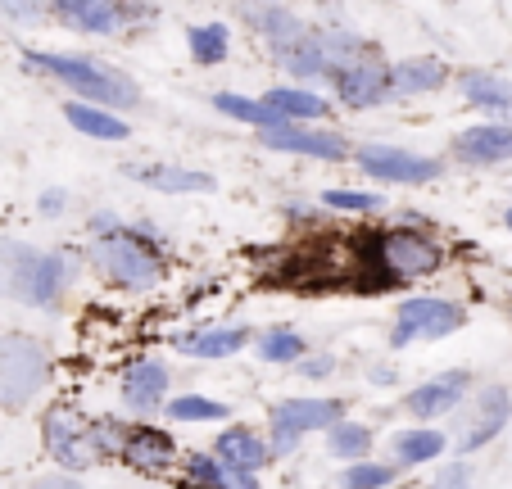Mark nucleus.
<instances>
[{
  "label": "nucleus",
  "mask_w": 512,
  "mask_h": 489,
  "mask_svg": "<svg viewBox=\"0 0 512 489\" xmlns=\"http://www.w3.org/2000/svg\"><path fill=\"white\" fill-rule=\"evenodd\" d=\"M345 422V403L340 399H281L272 403L268 431H272V453H290L309 431H331Z\"/></svg>",
  "instance_id": "obj_6"
},
{
  "label": "nucleus",
  "mask_w": 512,
  "mask_h": 489,
  "mask_svg": "<svg viewBox=\"0 0 512 489\" xmlns=\"http://www.w3.org/2000/svg\"><path fill=\"white\" fill-rule=\"evenodd\" d=\"M32 489H87V485H78L73 476H41Z\"/></svg>",
  "instance_id": "obj_39"
},
{
  "label": "nucleus",
  "mask_w": 512,
  "mask_h": 489,
  "mask_svg": "<svg viewBox=\"0 0 512 489\" xmlns=\"http://www.w3.org/2000/svg\"><path fill=\"white\" fill-rule=\"evenodd\" d=\"M46 381V349L28 336H0V403L23 408Z\"/></svg>",
  "instance_id": "obj_7"
},
{
  "label": "nucleus",
  "mask_w": 512,
  "mask_h": 489,
  "mask_svg": "<svg viewBox=\"0 0 512 489\" xmlns=\"http://www.w3.org/2000/svg\"><path fill=\"white\" fill-rule=\"evenodd\" d=\"M322 204H327V209H345V213H377L381 195H372V191H327Z\"/></svg>",
  "instance_id": "obj_34"
},
{
  "label": "nucleus",
  "mask_w": 512,
  "mask_h": 489,
  "mask_svg": "<svg viewBox=\"0 0 512 489\" xmlns=\"http://www.w3.org/2000/svg\"><path fill=\"white\" fill-rule=\"evenodd\" d=\"M445 64L431 55H417V59H399L390 64V82H395V96H426V91L445 87Z\"/></svg>",
  "instance_id": "obj_24"
},
{
  "label": "nucleus",
  "mask_w": 512,
  "mask_h": 489,
  "mask_svg": "<svg viewBox=\"0 0 512 489\" xmlns=\"http://www.w3.org/2000/svg\"><path fill=\"white\" fill-rule=\"evenodd\" d=\"M245 19H250L254 32H259V37L272 46V55H277V50H286V46H295V41L309 32L300 14L286 10V5H250V10H245Z\"/></svg>",
  "instance_id": "obj_21"
},
{
  "label": "nucleus",
  "mask_w": 512,
  "mask_h": 489,
  "mask_svg": "<svg viewBox=\"0 0 512 489\" xmlns=\"http://www.w3.org/2000/svg\"><path fill=\"white\" fill-rule=\"evenodd\" d=\"M127 177L150 191H164V195H209L218 191V177L200 173V168H177V163H132Z\"/></svg>",
  "instance_id": "obj_16"
},
{
  "label": "nucleus",
  "mask_w": 512,
  "mask_h": 489,
  "mask_svg": "<svg viewBox=\"0 0 512 489\" xmlns=\"http://www.w3.org/2000/svg\"><path fill=\"white\" fill-rule=\"evenodd\" d=\"M254 349H259L263 363H295V367H300L304 358H309L304 336H300V331H290V326H268V331L254 340Z\"/></svg>",
  "instance_id": "obj_27"
},
{
  "label": "nucleus",
  "mask_w": 512,
  "mask_h": 489,
  "mask_svg": "<svg viewBox=\"0 0 512 489\" xmlns=\"http://www.w3.org/2000/svg\"><path fill=\"white\" fill-rule=\"evenodd\" d=\"M213 458L227 462L241 476H259V467L272 458V444L263 435H254L250 426H227L218 440H213Z\"/></svg>",
  "instance_id": "obj_18"
},
{
  "label": "nucleus",
  "mask_w": 512,
  "mask_h": 489,
  "mask_svg": "<svg viewBox=\"0 0 512 489\" xmlns=\"http://www.w3.org/2000/svg\"><path fill=\"white\" fill-rule=\"evenodd\" d=\"M186 476H191V485H204V489H259V476H241V471H232L213 453L186 458Z\"/></svg>",
  "instance_id": "obj_25"
},
{
  "label": "nucleus",
  "mask_w": 512,
  "mask_h": 489,
  "mask_svg": "<svg viewBox=\"0 0 512 489\" xmlns=\"http://www.w3.org/2000/svg\"><path fill=\"white\" fill-rule=\"evenodd\" d=\"M245 345H250V331H245V326H204V331H195V336L182 340V354L213 363V358L241 354Z\"/></svg>",
  "instance_id": "obj_22"
},
{
  "label": "nucleus",
  "mask_w": 512,
  "mask_h": 489,
  "mask_svg": "<svg viewBox=\"0 0 512 489\" xmlns=\"http://www.w3.org/2000/svg\"><path fill=\"white\" fill-rule=\"evenodd\" d=\"M512 417V394L503 385H485L476 390L472 399L463 403V422H458V435H454V449L458 453H476L485 444L499 440V431L508 426Z\"/></svg>",
  "instance_id": "obj_9"
},
{
  "label": "nucleus",
  "mask_w": 512,
  "mask_h": 489,
  "mask_svg": "<svg viewBox=\"0 0 512 489\" xmlns=\"http://www.w3.org/2000/svg\"><path fill=\"white\" fill-rule=\"evenodd\" d=\"M331 87H336V100L349 109H377L395 96V82H390V64H381L377 55H363L358 64L340 68L331 77Z\"/></svg>",
  "instance_id": "obj_11"
},
{
  "label": "nucleus",
  "mask_w": 512,
  "mask_h": 489,
  "mask_svg": "<svg viewBox=\"0 0 512 489\" xmlns=\"http://www.w3.org/2000/svg\"><path fill=\"white\" fill-rule=\"evenodd\" d=\"M395 476H399V467L363 458V462H349V467L340 471V485H345V489H386Z\"/></svg>",
  "instance_id": "obj_32"
},
{
  "label": "nucleus",
  "mask_w": 512,
  "mask_h": 489,
  "mask_svg": "<svg viewBox=\"0 0 512 489\" xmlns=\"http://www.w3.org/2000/svg\"><path fill=\"white\" fill-rule=\"evenodd\" d=\"M300 372L309 376V381H322V376L336 372V363H331V358H313V363H300Z\"/></svg>",
  "instance_id": "obj_38"
},
{
  "label": "nucleus",
  "mask_w": 512,
  "mask_h": 489,
  "mask_svg": "<svg viewBox=\"0 0 512 489\" xmlns=\"http://www.w3.org/2000/svg\"><path fill=\"white\" fill-rule=\"evenodd\" d=\"M354 159L368 177L390 182V186H422L440 177V159H426V154L399 150V145H386V141H372L363 150H354Z\"/></svg>",
  "instance_id": "obj_10"
},
{
  "label": "nucleus",
  "mask_w": 512,
  "mask_h": 489,
  "mask_svg": "<svg viewBox=\"0 0 512 489\" xmlns=\"http://www.w3.org/2000/svg\"><path fill=\"white\" fill-rule=\"evenodd\" d=\"M50 14L87 37H114L123 28V5H109V0H59L50 5Z\"/></svg>",
  "instance_id": "obj_19"
},
{
  "label": "nucleus",
  "mask_w": 512,
  "mask_h": 489,
  "mask_svg": "<svg viewBox=\"0 0 512 489\" xmlns=\"http://www.w3.org/2000/svg\"><path fill=\"white\" fill-rule=\"evenodd\" d=\"M377 263L390 281H413V277H431L445 263V250L426 231L399 227V231H381L377 236Z\"/></svg>",
  "instance_id": "obj_5"
},
{
  "label": "nucleus",
  "mask_w": 512,
  "mask_h": 489,
  "mask_svg": "<svg viewBox=\"0 0 512 489\" xmlns=\"http://www.w3.org/2000/svg\"><path fill=\"white\" fill-rule=\"evenodd\" d=\"M463 96L472 100V109L494 114L503 123H512V82L499 73H467L463 77Z\"/></svg>",
  "instance_id": "obj_23"
},
{
  "label": "nucleus",
  "mask_w": 512,
  "mask_h": 489,
  "mask_svg": "<svg viewBox=\"0 0 512 489\" xmlns=\"http://www.w3.org/2000/svg\"><path fill=\"white\" fill-rule=\"evenodd\" d=\"M50 5H0V19H46Z\"/></svg>",
  "instance_id": "obj_36"
},
{
  "label": "nucleus",
  "mask_w": 512,
  "mask_h": 489,
  "mask_svg": "<svg viewBox=\"0 0 512 489\" xmlns=\"http://www.w3.org/2000/svg\"><path fill=\"white\" fill-rule=\"evenodd\" d=\"M91 263H96L100 277L123 290H155L164 281V254L145 240V231L127 227V222L118 231H109V236H96Z\"/></svg>",
  "instance_id": "obj_3"
},
{
  "label": "nucleus",
  "mask_w": 512,
  "mask_h": 489,
  "mask_svg": "<svg viewBox=\"0 0 512 489\" xmlns=\"http://www.w3.org/2000/svg\"><path fill=\"white\" fill-rule=\"evenodd\" d=\"M168 417L173 422H223L227 403L204 399V394H177V399H168Z\"/></svg>",
  "instance_id": "obj_31"
},
{
  "label": "nucleus",
  "mask_w": 512,
  "mask_h": 489,
  "mask_svg": "<svg viewBox=\"0 0 512 489\" xmlns=\"http://www.w3.org/2000/svg\"><path fill=\"white\" fill-rule=\"evenodd\" d=\"M440 453H445V435H440V431L413 426V431H399V435H395V458H399V467H422V462H435Z\"/></svg>",
  "instance_id": "obj_28"
},
{
  "label": "nucleus",
  "mask_w": 512,
  "mask_h": 489,
  "mask_svg": "<svg viewBox=\"0 0 512 489\" xmlns=\"http://www.w3.org/2000/svg\"><path fill=\"white\" fill-rule=\"evenodd\" d=\"M64 118L78 127V132L96 136V141H127V136H132L127 118L109 114V109H100V105H64Z\"/></svg>",
  "instance_id": "obj_26"
},
{
  "label": "nucleus",
  "mask_w": 512,
  "mask_h": 489,
  "mask_svg": "<svg viewBox=\"0 0 512 489\" xmlns=\"http://www.w3.org/2000/svg\"><path fill=\"white\" fill-rule=\"evenodd\" d=\"M259 145L277 154H304V159H327L340 163L349 159V141L340 132H327V127H309V123H295V127H272V132H259Z\"/></svg>",
  "instance_id": "obj_12"
},
{
  "label": "nucleus",
  "mask_w": 512,
  "mask_h": 489,
  "mask_svg": "<svg viewBox=\"0 0 512 489\" xmlns=\"http://www.w3.org/2000/svg\"><path fill=\"white\" fill-rule=\"evenodd\" d=\"M467 399H472V372H440V376L417 385V390L404 399V408L417 417V422H435V417L463 408Z\"/></svg>",
  "instance_id": "obj_13"
},
{
  "label": "nucleus",
  "mask_w": 512,
  "mask_h": 489,
  "mask_svg": "<svg viewBox=\"0 0 512 489\" xmlns=\"http://www.w3.org/2000/svg\"><path fill=\"white\" fill-rule=\"evenodd\" d=\"M463 322H467V313L454 299H435V295L404 299V304L395 308L390 345L404 349V345H413V340H445V336H454Z\"/></svg>",
  "instance_id": "obj_4"
},
{
  "label": "nucleus",
  "mask_w": 512,
  "mask_h": 489,
  "mask_svg": "<svg viewBox=\"0 0 512 489\" xmlns=\"http://www.w3.org/2000/svg\"><path fill=\"white\" fill-rule=\"evenodd\" d=\"M368 449H372V426L363 422H336L327 431V453H336L345 462H363Z\"/></svg>",
  "instance_id": "obj_30"
},
{
  "label": "nucleus",
  "mask_w": 512,
  "mask_h": 489,
  "mask_svg": "<svg viewBox=\"0 0 512 489\" xmlns=\"http://www.w3.org/2000/svg\"><path fill=\"white\" fill-rule=\"evenodd\" d=\"M454 159L467 168H494L512 159V123H476L454 136Z\"/></svg>",
  "instance_id": "obj_14"
},
{
  "label": "nucleus",
  "mask_w": 512,
  "mask_h": 489,
  "mask_svg": "<svg viewBox=\"0 0 512 489\" xmlns=\"http://www.w3.org/2000/svg\"><path fill=\"white\" fill-rule=\"evenodd\" d=\"M263 114H268V132L272 127H295V123H313V118L327 114V100L318 91L304 87H272L268 96H259Z\"/></svg>",
  "instance_id": "obj_17"
},
{
  "label": "nucleus",
  "mask_w": 512,
  "mask_h": 489,
  "mask_svg": "<svg viewBox=\"0 0 512 489\" xmlns=\"http://www.w3.org/2000/svg\"><path fill=\"white\" fill-rule=\"evenodd\" d=\"M168 381H173V376H168V367L159 363V358H136L132 367H127L123 372V385H118V390H123V403L127 408H132V413H159V408H168Z\"/></svg>",
  "instance_id": "obj_15"
},
{
  "label": "nucleus",
  "mask_w": 512,
  "mask_h": 489,
  "mask_svg": "<svg viewBox=\"0 0 512 489\" xmlns=\"http://www.w3.org/2000/svg\"><path fill=\"white\" fill-rule=\"evenodd\" d=\"M213 105H218V114L236 118V123H250L254 132H268V114H263L259 100L236 96V91H218V96H213Z\"/></svg>",
  "instance_id": "obj_33"
},
{
  "label": "nucleus",
  "mask_w": 512,
  "mask_h": 489,
  "mask_svg": "<svg viewBox=\"0 0 512 489\" xmlns=\"http://www.w3.org/2000/svg\"><path fill=\"white\" fill-rule=\"evenodd\" d=\"M23 64L32 73H46L55 82H64L73 96H82L87 105H100V109H136L141 105V87H136L127 73L118 68L100 64L91 55H64V50H23Z\"/></svg>",
  "instance_id": "obj_2"
},
{
  "label": "nucleus",
  "mask_w": 512,
  "mask_h": 489,
  "mask_svg": "<svg viewBox=\"0 0 512 489\" xmlns=\"http://www.w3.org/2000/svg\"><path fill=\"white\" fill-rule=\"evenodd\" d=\"M41 440H46L50 458L68 471H87L91 462L100 458L91 422L78 413V408H68V403H59V408H50V413L41 417Z\"/></svg>",
  "instance_id": "obj_8"
},
{
  "label": "nucleus",
  "mask_w": 512,
  "mask_h": 489,
  "mask_svg": "<svg viewBox=\"0 0 512 489\" xmlns=\"http://www.w3.org/2000/svg\"><path fill=\"white\" fill-rule=\"evenodd\" d=\"M503 222H508V231H512V209H508V213H503Z\"/></svg>",
  "instance_id": "obj_40"
},
{
  "label": "nucleus",
  "mask_w": 512,
  "mask_h": 489,
  "mask_svg": "<svg viewBox=\"0 0 512 489\" xmlns=\"http://www.w3.org/2000/svg\"><path fill=\"white\" fill-rule=\"evenodd\" d=\"M431 489H472V476H467V467L458 462V467H445L440 476L431 480Z\"/></svg>",
  "instance_id": "obj_35"
},
{
  "label": "nucleus",
  "mask_w": 512,
  "mask_h": 489,
  "mask_svg": "<svg viewBox=\"0 0 512 489\" xmlns=\"http://www.w3.org/2000/svg\"><path fill=\"white\" fill-rule=\"evenodd\" d=\"M64 204H68V195H64V191H41L37 209L46 213V218H59V213H64Z\"/></svg>",
  "instance_id": "obj_37"
},
{
  "label": "nucleus",
  "mask_w": 512,
  "mask_h": 489,
  "mask_svg": "<svg viewBox=\"0 0 512 489\" xmlns=\"http://www.w3.org/2000/svg\"><path fill=\"white\" fill-rule=\"evenodd\" d=\"M186 489H204V485H186Z\"/></svg>",
  "instance_id": "obj_41"
},
{
  "label": "nucleus",
  "mask_w": 512,
  "mask_h": 489,
  "mask_svg": "<svg viewBox=\"0 0 512 489\" xmlns=\"http://www.w3.org/2000/svg\"><path fill=\"white\" fill-rule=\"evenodd\" d=\"M118 458L132 471H150V476H155V471H168L177 462V444H173V435L159 431V426H136Z\"/></svg>",
  "instance_id": "obj_20"
},
{
  "label": "nucleus",
  "mask_w": 512,
  "mask_h": 489,
  "mask_svg": "<svg viewBox=\"0 0 512 489\" xmlns=\"http://www.w3.org/2000/svg\"><path fill=\"white\" fill-rule=\"evenodd\" d=\"M78 277V259L68 250H37L23 240H0V295L32 308L59 304Z\"/></svg>",
  "instance_id": "obj_1"
},
{
  "label": "nucleus",
  "mask_w": 512,
  "mask_h": 489,
  "mask_svg": "<svg viewBox=\"0 0 512 489\" xmlns=\"http://www.w3.org/2000/svg\"><path fill=\"white\" fill-rule=\"evenodd\" d=\"M186 46H191L195 64L213 68V64H223L227 50H232V32L223 23H195V28H186Z\"/></svg>",
  "instance_id": "obj_29"
}]
</instances>
